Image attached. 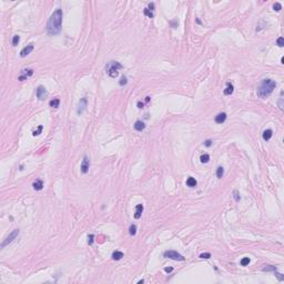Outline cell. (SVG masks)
I'll return each mask as SVG.
<instances>
[{
  "label": "cell",
  "instance_id": "1",
  "mask_svg": "<svg viewBox=\"0 0 284 284\" xmlns=\"http://www.w3.org/2000/svg\"><path fill=\"white\" fill-rule=\"evenodd\" d=\"M62 18H63V12L61 9H57L55 11H53V13L49 18V21H48V24H47L48 33L50 36H55V34L60 32L61 26H62Z\"/></svg>",
  "mask_w": 284,
  "mask_h": 284
},
{
  "label": "cell",
  "instance_id": "2",
  "mask_svg": "<svg viewBox=\"0 0 284 284\" xmlns=\"http://www.w3.org/2000/svg\"><path fill=\"white\" fill-rule=\"evenodd\" d=\"M276 83L271 79H264L262 81V83L260 84V87L256 90V95L261 99H266L268 97L271 95V93L273 92V90L275 89Z\"/></svg>",
  "mask_w": 284,
  "mask_h": 284
},
{
  "label": "cell",
  "instance_id": "3",
  "mask_svg": "<svg viewBox=\"0 0 284 284\" xmlns=\"http://www.w3.org/2000/svg\"><path fill=\"white\" fill-rule=\"evenodd\" d=\"M122 68V66L117 61H111L107 64L105 67V70H107V73L111 77V78H117L119 76V70Z\"/></svg>",
  "mask_w": 284,
  "mask_h": 284
},
{
  "label": "cell",
  "instance_id": "4",
  "mask_svg": "<svg viewBox=\"0 0 284 284\" xmlns=\"http://www.w3.org/2000/svg\"><path fill=\"white\" fill-rule=\"evenodd\" d=\"M163 255H164V258L171 259V260H174V261H184L183 256L180 253L175 252V251H166Z\"/></svg>",
  "mask_w": 284,
  "mask_h": 284
},
{
  "label": "cell",
  "instance_id": "5",
  "mask_svg": "<svg viewBox=\"0 0 284 284\" xmlns=\"http://www.w3.org/2000/svg\"><path fill=\"white\" fill-rule=\"evenodd\" d=\"M19 235V230L18 229H16V230H13L12 232H11L10 234H9L8 237H7V239L5 240L2 242V244H1V247H5V246H7V245L9 244V243H11L13 241V240L16 239L17 237Z\"/></svg>",
  "mask_w": 284,
  "mask_h": 284
},
{
  "label": "cell",
  "instance_id": "6",
  "mask_svg": "<svg viewBox=\"0 0 284 284\" xmlns=\"http://www.w3.org/2000/svg\"><path fill=\"white\" fill-rule=\"evenodd\" d=\"M48 95V92L47 90H46L45 87H42V86H39V87L37 88V97L39 100H43Z\"/></svg>",
  "mask_w": 284,
  "mask_h": 284
},
{
  "label": "cell",
  "instance_id": "7",
  "mask_svg": "<svg viewBox=\"0 0 284 284\" xmlns=\"http://www.w3.org/2000/svg\"><path fill=\"white\" fill-rule=\"evenodd\" d=\"M33 48H34V46L32 45V43L26 46V47H24V49L20 51V57H21V58H24V57H27V55H29V53H31V51L33 50Z\"/></svg>",
  "mask_w": 284,
  "mask_h": 284
},
{
  "label": "cell",
  "instance_id": "8",
  "mask_svg": "<svg viewBox=\"0 0 284 284\" xmlns=\"http://www.w3.org/2000/svg\"><path fill=\"white\" fill-rule=\"evenodd\" d=\"M89 168H90V160L88 157H84L81 163V172L82 173H87L89 171Z\"/></svg>",
  "mask_w": 284,
  "mask_h": 284
},
{
  "label": "cell",
  "instance_id": "9",
  "mask_svg": "<svg viewBox=\"0 0 284 284\" xmlns=\"http://www.w3.org/2000/svg\"><path fill=\"white\" fill-rule=\"evenodd\" d=\"M32 74H33V70L32 69H24V70H22V74L19 77L18 79L19 81H24V80L28 79L29 77H31Z\"/></svg>",
  "mask_w": 284,
  "mask_h": 284
},
{
  "label": "cell",
  "instance_id": "10",
  "mask_svg": "<svg viewBox=\"0 0 284 284\" xmlns=\"http://www.w3.org/2000/svg\"><path fill=\"white\" fill-rule=\"evenodd\" d=\"M87 104H88V101H87V98H82L81 100L79 101V108H78V114H81L86 109H87Z\"/></svg>",
  "mask_w": 284,
  "mask_h": 284
},
{
  "label": "cell",
  "instance_id": "11",
  "mask_svg": "<svg viewBox=\"0 0 284 284\" xmlns=\"http://www.w3.org/2000/svg\"><path fill=\"white\" fill-rule=\"evenodd\" d=\"M142 212H143V204H138L135 206V213H134V218L135 219H140L142 215Z\"/></svg>",
  "mask_w": 284,
  "mask_h": 284
},
{
  "label": "cell",
  "instance_id": "12",
  "mask_svg": "<svg viewBox=\"0 0 284 284\" xmlns=\"http://www.w3.org/2000/svg\"><path fill=\"white\" fill-rule=\"evenodd\" d=\"M226 120V113H224V112H222V113H219L218 116L215 117V122L216 123H223L224 121Z\"/></svg>",
  "mask_w": 284,
  "mask_h": 284
},
{
  "label": "cell",
  "instance_id": "13",
  "mask_svg": "<svg viewBox=\"0 0 284 284\" xmlns=\"http://www.w3.org/2000/svg\"><path fill=\"white\" fill-rule=\"evenodd\" d=\"M233 91H234V87L232 86L231 83H226V88L224 89V95H231L232 93H233Z\"/></svg>",
  "mask_w": 284,
  "mask_h": 284
},
{
  "label": "cell",
  "instance_id": "14",
  "mask_svg": "<svg viewBox=\"0 0 284 284\" xmlns=\"http://www.w3.org/2000/svg\"><path fill=\"white\" fill-rule=\"evenodd\" d=\"M32 187H33V189L36 190V191H40V190H42V188H43V182H42L41 180H37V181L33 182Z\"/></svg>",
  "mask_w": 284,
  "mask_h": 284
},
{
  "label": "cell",
  "instance_id": "15",
  "mask_svg": "<svg viewBox=\"0 0 284 284\" xmlns=\"http://www.w3.org/2000/svg\"><path fill=\"white\" fill-rule=\"evenodd\" d=\"M144 128H145L144 122L140 121V120H138V121L134 123V129L137 130V131H142V130H144Z\"/></svg>",
  "mask_w": 284,
  "mask_h": 284
},
{
  "label": "cell",
  "instance_id": "16",
  "mask_svg": "<svg viewBox=\"0 0 284 284\" xmlns=\"http://www.w3.org/2000/svg\"><path fill=\"white\" fill-rule=\"evenodd\" d=\"M272 135H273V132H272L271 129L265 130V131L263 132V140L264 141H268V140L272 138Z\"/></svg>",
  "mask_w": 284,
  "mask_h": 284
},
{
  "label": "cell",
  "instance_id": "17",
  "mask_svg": "<svg viewBox=\"0 0 284 284\" xmlns=\"http://www.w3.org/2000/svg\"><path fill=\"white\" fill-rule=\"evenodd\" d=\"M122 258H123V253L120 252V251H114V252L112 253V259H113L114 261L121 260Z\"/></svg>",
  "mask_w": 284,
  "mask_h": 284
},
{
  "label": "cell",
  "instance_id": "18",
  "mask_svg": "<svg viewBox=\"0 0 284 284\" xmlns=\"http://www.w3.org/2000/svg\"><path fill=\"white\" fill-rule=\"evenodd\" d=\"M197 180L194 179V178H192V176H190V178H188V180H187V185L188 187H190V188H193V187H195L197 185Z\"/></svg>",
  "mask_w": 284,
  "mask_h": 284
},
{
  "label": "cell",
  "instance_id": "19",
  "mask_svg": "<svg viewBox=\"0 0 284 284\" xmlns=\"http://www.w3.org/2000/svg\"><path fill=\"white\" fill-rule=\"evenodd\" d=\"M59 104H60V100L59 99H52V100H50V102H49V105L50 107H52V108H58Z\"/></svg>",
  "mask_w": 284,
  "mask_h": 284
},
{
  "label": "cell",
  "instance_id": "20",
  "mask_svg": "<svg viewBox=\"0 0 284 284\" xmlns=\"http://www.w3.org/2000/svg\"><path fill=\"white\" fill-rule=\"evenodd\" d=\"M200 161L202 163H208L209 161H210V155L206 154V153H204V154H202L200 157Z\"/></svg>",
  "mask_w": 284,
  "mask_h": 284
},
{
  "label": "cell",
  "instance_id": "21",
  "mask_svg": "<svg viewBox=\"0 0 284 284\" xmlns=\"http://www.w3.org/2000/svg\"><path fill=\"white\" fill-rule=\"evenodd\" d=\"M224 174V169L222 168V166H219L218 170H216V176H218L219 179H221L222 176H223Z\"/></svg>",
  "mask_w": 284,
  "mask_h": 284
},
{
  "label": "cell",
  "instance_id": "22",
  "mask_svg": "<svg viewBox=\"0 0 284 284\" xmlns=\"http://www.w3.org/2000/svg\"><path fill=\"white\" fill-rule=\"evenodd\" d=\"M129 233L131 234V235H135V233H137V225H135V224H131V225H130Z\"/></svg>",
  "mask_w": 284,
  "mask_h": 284
},
{
  "label": "cell",
  "instance_id": "23",
  "mask_svg": "<svg viewBox=\"0 0 284 284\" xmlns=\"http://www.w3.org/2000/svg\"><path fill=\"white\" fill-rule=\"evenodd\" d=\"M144 15H145V16H148L149 18H153V17H154V15H153V11L150 10L149 8H145L144 9Z\"/></svg>",
  "mask_w": 284,
  "mask_h": 284
},
{
  "label": "cell",
  "instance_id": "24",
  "mask_svg": "<svg viewBox=\"0 0 284 284\" xmlns=\"http://www.w3.org/2000/svg\"><path fill=\"white\" fill-rule=\"evenodd\" d=\"M19 41H20V37H19L18 34L13 36V38H12V46H17L19 43Z\"/></svg>",
  "mask_w": 284,
  "mask_h": 284
},
{
  "label": "cell",
  "instance_id": "25",
  "mask_svg": "<svg viewBox=\"0 0 284 284\" xmlns=\"http://www.w3.org/2000/svg\"><path fill=\"white\" fill-rule=\"evenodd\" d=\"M233 197H234V200L237 201V202H239V201H240V199H241V197H240V193H239V191H237V190H234V191H233Z\"/></svg>",
  "mask_w": 284,
  "mask_h": 284
},
{
  "label": "cell",
  "instance_id": "26",
  "mask_svg": "<svg viewBox=\"0 0 284 284\" xmlns=\"http://www.w3.org/2000/svg\"><path fill=\"white\" fill-rule=\"evenodd\" d=\"M42 129H43V126H38V129H37V130H34L33 133H32V134H33V137H37V135H39V134L41 133Z\"/></svg>",
  "mask_w": 284,
  "mask_h": 284
},
{
  "label": "cell",
  "instance_id": "27",
  "mask_svg": "<svg viewBox=\"0 0 284 284\" xmlns=\"http://www.w3.org/2000/svg\"><path fill=\"white\" fill-rule=\"evenodd\" d=\"M249 263H250V259H249V258H243L242 260H241V265H242V266L249 265Z\"/></svg>",
  "mask_w": 284,
  "mask_h": 284
},
{
  "label": "cell",
  "instance_id": "28",
  "mask_svg": "<svg viewBox=\"0 0 284 284\" xmlns=\"http://www.w3.org/2000/svg\"><path fill=\"white\" fill-rule=\"evenodd\" d=\"M276 45L279 46V47H283V46H284V38L283 37H280L279 39L276 40Z\"/></svg>",
  "mask_w": 284,
  "mask_h": 284
},
{
  "label": "cell",
  "instance_id": "29",
  "mask_svg": "<svg viewBox=\"0 0 284 284\" xmlns=\"http://www.w3.org/2000/svg\"><path fill=\"white\" fill-rule=\"evenodd\" d=\"M273 9L275 11H280L282 9V5H281V3H279V2H275L273 5Z\"/></svg>",
  "mask_w": 284,
  "mask_h": 284
},
{
  "label": "cell",
  "instance_id": "30",
  "mask_svg": "<svg viewBox=\"0 0 284 284\" xmlns=\"http://www.w3.org/2000/svg\"><path fill=\"white\" fill-rule=\"evenodd\" d=\"M93 239H95V235H93V234H89V235H88V244L91 245L92 243H93V241H95Z\"/></svg>",
  "mask_w": 284,
  "mask_h": 284
},
{
  "label": "cell",
  "instance_id": "31",
  "mask_svg": "<svg viewBox=\"0 0 284 284\" xmlns=\"http://www.w3.org/2000/svg\"><path fill=\"white\" fill-rule=\"evenodd\" d=\"M263 271H276V268L275 266H272V265H268V268H263Z\"/></svg>",
  "mask_w": 284,
  "mask_h": 284
},
{
  "label": "cell",
  "instance_id": "32",
  "mask_svg": "<svg viewBox=\"0 0 284 284\" xmlns=\"http://www.w3.org/2000/svg\"><path fill=\"white\" fill-rule=\"evenodd\" d=\"M119 83H120V86H124V84L128 83V79H126V77H122L121 80H120V82H119Z\"/></svg>",
  "mask_w": 284,
  "mask_h": 284
},
{
  "label": "cell",
  "instance_id": "33",
  "mask_svg": "<svg viewBox=\"0 0 284 284\" xmlns=\"http://www.w3.org/2000/svg\"><path fill=\"white\" fill-rule=\"evenodd\" d=\"M200 258L201 259H210L211 254L210 253H202V254H200Z\"/></svg>",
  "mask_w": 284,
  "mask_h": 284
},
{
  "label": "cell",
  "instance_id": "34",
  "mask_svg": "<svg viewBox=\"0 0 284 284\" xmlns=\"http://www.w3.org/2000/svg\"><path fill=\"white\" fill-rule=\"evenodd\" d=\"M279 108L281 109V110H283V98H281L279 100Z\"/></svg>",
  "mask_w": 284,
  "mask_h": 284
},
{
  "label": "cell",
  "instance_id": "35",
  "mask_svg": "<svg viewBox=\"0 0 284 284\" xmlns=\"http://www.w3.org/2000/svg\"><path fill=\"white\" fill-rule=\"evenodd\" d=\"M211 144H212V141H211V140H206V141L204 142L205 147H211Z\"/></svg>",
  "mask_w": 284,
  "mask_h": 284
},
{
  "label": "cell",
  "instance_id": "36",
  "mask_svg": "<svg viewBox=\"0 0 284 284\" xmlns=\"http://www.w3.org/2000/svg\"><path fill=\"white\" fill-rule=\"evenodd\" d=\"M274 273L276 274V276H277V277H279V279L281 280V281H282V280H284V277H283V276H282V274H280V273H276V271H274Z\"/></svg>",
  "mask_w": 284,
  "mask_h": 284
},
{
  "label": "cell",
  "instance_id": "37",
  "mask_svg": "<svg viewBox=\"0 0 284 284\" xmlns=\"http://www.w3.org/2000/svg\"><path fill=\"white\" fill-rule=\"evenodd\" d=\"M164 271H166V273H170V272L173 271V268H164Z\"/></svg>",
  "mask_w": 284,
  "mask_h": 284
},
{
  "label": "cell",
  "instance_id": "38",
  "mask_svg": "<svg viewBox=\"0 0 284 284\" xmlns=\"http://www.w3.org/2000/svg\"><path fill=\"white\" fill-rule=\"evenodd\" d=\"M149 9H150V10H152V11L154 10V3H153V2L152 3H149Z\"/></svg>",
  "mask_w": 284,
  "mask_h": 284
},
{
  "label": "cell",
  "instance_id": "39",
  "mask_svg": "<svg viewBox=\"0 0 284 284\" xmlns=\"http://www.w3.org/2000/svg\"><path fill=\"white\" fill-rule=\"evenodd\" d=\"M143 107H144V103H142V102H140L139 101V102H138V108L141 109V108H143Z\"/></svg>",
  "mask_w": 284,
  "mask_h": 284
},
{
  "label": "cell",
  "instance_id": "40",
  "mask_svg": "<svg viewBox=\"0 0 284 284\" xmlns=\"http://www.w3.org/2000/svg\"><path fill=\"white\" fill-rule=\"evenodd\" d=\"M145 101H147V102H149V101H150V97H147V98H145Z\"/></svg>",
  "mask_w": 284,
  "mask_h": 284
},
{
  "label": "cell",
  "instance_id": "41",
  "mask_svg": "<svg viewBox=\"0 0 284 284\" xmlns=\"http://www.w3.org/2000/svg\"><path fill=\"white\" fill-rule=\"evenodd\" d=\"M143 282H144V281H143V280H140V281L138 282V283H139V284H142V283H143Z\"/></svg>",
  "mask_w": 284,
  "mask_h": 284
}]
</instances>
